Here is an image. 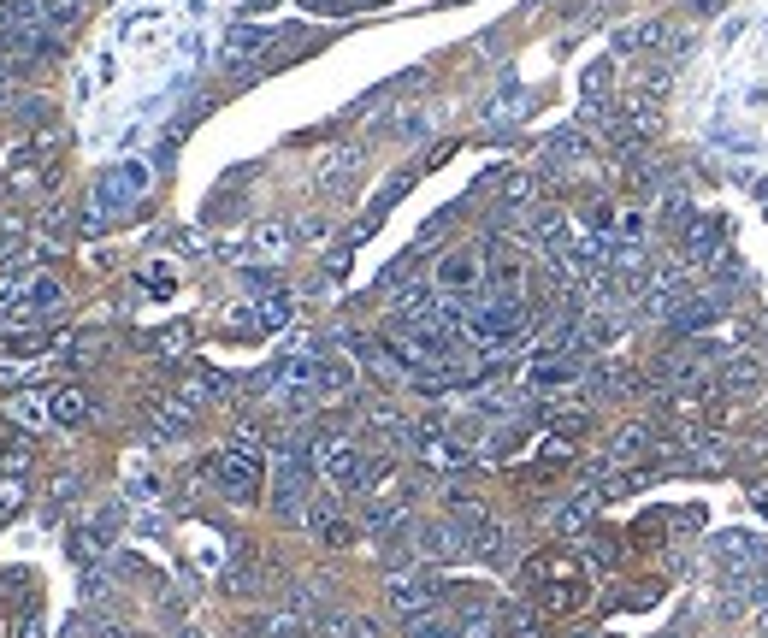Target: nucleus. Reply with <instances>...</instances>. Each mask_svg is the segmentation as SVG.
Here are the masks:
<instances>
[{"label":"nucleus","mask_w":768,"mask_h":638,"mask_svg":"<svg viewBox=\"0 0 768 638\" xmlns=\"http://www.w3.org/2000/svg\"><path fill=\"white\" fill-rule=\"evenodd\" d=\"M526 591H532L538 609L568 615V609H579V603L591 597V579H585V568H579L568 550H538V556L526 562Z\"/></svg>","instance_id":"f257e3e1"},{"label":"nucleus","mask_w":768,"mask_h":638,"mask_svg":"<svg viewBox=\"0 0 768 638\" xmlns=\"http://www.w3.org/2000/svg\"><path fill=\"white\" fill-rule=\"evenodd\" d=\"M207 473H213V485H219V491H225L231 503H255V497H260V485H266V461H260V455H255L249 444L219 449Z\"/></svg>","instance_id":"f03ea898"},{"label":"nucleus","mask_w":768,"mask_h":638,"mask_svg":"<svg viewBox=\"0 0 768 638\" xmlns=\"http://www.w3.org/2000/svg\"><path fill=\"white\" fill-rule=\"evenodd\" d=\"M520 331H526L520 296H491V302L467 308V319H461V337H473V343H509Z\"/></svg>","instance_id":"7ed1b4c3"},{"label":"nucleus","mask_w":768,"mask_h":638,"mask_svg":"<svg viewBox=\"0 0 768 638\" xmlns=\"http://www.w3.org/2000/svg\"><path fill=\"white\" fill-rule=\"evenodd\" d=\"M379 473H384V467H379V461H367L355 444H343V438H337V444H325V479H331L337 491H367Z\"/></svg>","instance_id":"20e7f679"},{"label":"nucleus","mask_w":768,"mask_h":638,"mask_svg":"<svg viewBox=\"0 0 768 638\" xmlns=\"http://www.w3.org/2000/svg\"><path fill=\"white\" fill-rule=\"evenodd\" d=\"M142 190H148V166L142 160H119V166H107V178L95 190V213H125Z\"/></svg>","instance_id":"39448f33"},{"label":"nucleus","mask_w":768,"mask_h":638,"mask_svg":"<svg viewBox=\"0 0 768 638\" xmlns=\"http://www.w3.org/2000/svg\"><path fill=\"white\" fill-rule=\"evenodd\" d=\"M308 503V467H302V449H284L278 455V485H272V509L284 514V520H296V514Z\"/></svg>","instance_id":"423d86ee"},{"label":"nucleus","mask_w":768,"mask_h":638,"mask_svg":"<svg viewBox=\"0 0 768 638\" xmlns=\"http://www.w3.org/2000/svg\"><path fill=\"white\" fill-rule=\"evenodd\" d=\"M432 603H438V585H432V579H420V574L390 579V609H396V615H414V621H420Z\"/></svg>","instance_id":"0eeeda50"},{"label":"nucleus","mask_w":768,"mask_h":638,"mask_svg":"<svg viewBox=\"0 0 768 638\" xmlns=\"http://www.w3.org/2000/svg\"><path fill=\"white\" fill-rule=\"evenodd\" d=\"M467 550V532L455 526V520H432V526H420V556H432V562H455Z\"/></svg>","instance_id":"6e6552de"},{"label":"nucleus","mask_w":768,"mask_h":638,"mask_svg":"<svg viewBox=\"0 0 768 638\" xmlns=\"http://www.w3.org/2000/svg\"><path fill=\"white\" fill-rule=\"evenodd\" d=\"M479 278H485V272H479V260H473V255H444V260H438V290H444V296H467V290H479Z\"/></svg>","instance_id":"1a4fd4ad"},{"label":"nucleus","mask_w":768,"mask_h":638,"mask_svg":"<svg viewBox=\"0 0 768 638\" xmlns=\"http://www.w3.org/2000/svg\"><path fill=\"white\" fill-rule=\"evenodd\" d=\"M48 420H54V426H83V420H89V396H83L77 384L54 390V396H48Z\"/></svg>","instance_id":"9d476101"},{"label":"nucleus","mask_w":768,"mask_h":638,"mask_svg":"<svg viewBox=\"0 0 768 638\" xmlns=\"http://www.w3.org/2000/svg\"><path fill=\"white\" fill-rule=\"evenodd\" d=\"M308 526L320 532L325 544H349V520L337 514V503H331V497H320V503L308 509Z\"/></svg>","instance_id":"9b49d317"},{"label":"nucleus","mask_w":768,"mask_h":638,"mask_svg":"<svg viewBox=\"0 0 768 638\" xmlns=\"http://www.w3.org/2000/svg\"><path fill=\"white\" fill-rule=\"evenodd\" d=\"M574 373H579V367L568 361V355H538L526 379H532V390H556V384H568Z\"/></svg>","instance_id":"f8f14e48"},{"label":"nucleus","mask_w":768,"mask_h":638,"mask_svg":"<svg viewBox=\"0 0 768 638\" xmlns=\"http://www.w3.org/2000/svg\"><path fill=\"white\" fill-rule=\"evenodd\" d=\"M65 302V284L60 278H48V272H30V314L42 319V314H54Z\"/></svg>","instance_id":"ddd939ff"},{"label":"nucleus","mask_w":768,"mask_h":638,"mask_svg":"<svg viewBox=\"0 0 768 638\" xmlns=\"http://www.w3.org/2000/svg\"><path fill=\"white\" fill-rule=\"evenodd\" d=\"M266 42H272V30H260V24H237V36L225 42V60H231V65H243L249 54H260Z\"/></svg>","instance_id":"4468645a"},{"label":"nucleus","mask_w":768,"mask_h":638,"mask_svg":"<svg viewBox=\"0 0 768 638\" xmlns=\"http://www.w3.org/2000/svg\"><path fill=\"white\" fill-rule=\"evenodd\" d=\"M6 414H12V426H30V432H36V426H54V420H48V396H12Z\"/></svg>","instance_id":"2eb2a0df"},{"label":"nucleus","mask_w":768,"mask_h":638,"mask_svg":"<svg viewBox=\"0 0 768 638\" xmlns=\"http://www.w3.org/2000/svg\"><path fill=\"white\" fill-rule=\"evenodd\" d=\"M686 249H692V260H709L715 249H721V225H709V219H704V225L686 237Z\"/></svg>","instance_id":"dca6fc26"},{"label":"nucleus","mask_w":768,"mask_h":638,"mask_svg":"<svg viewBox=\"0 0 768 638\" xmlns=\"http://www.w3.org/2000/svg\"><path fill=\"white\" fill-rule=\"evenodd\" d=\"M509 627H514V638H550V627H544V621H532L526 609H509Z\"/></svg>","instance_id":"f3484780"},{"label":"nucleus","mask_w":768,"mask_h":638,"mask_svg":"<svg viewBox=\"0 0 768 638\" xmlns=\"http://www.w3.org/2000/svg\"><path fill=\"white\" fill-rule=\"evenodd\" d=\"M408 638H461V627H449V621H432V615H420Z\"/></svg>","instance_id":"a211bd4d"},{"label":"nucleus","mask_w":768,"mask_h":638,"mask_svg":"<svg viewBox=\"0 0 768 638\" xmlns=\"http://www.w3.org/2000/svg\"><path fill=\"white\" fill-rule=\"evenodd\" d=\"M12 638H48L42 615H36V609H24V621H12Z\"/></svg>","instance_id":"6ab92c4d"}]
</instances>
